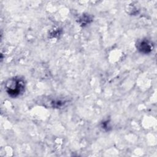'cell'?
<instances>
[{
	"label": "cell",
	"mask_w": 157,
	"mask_h": 157,
	"mask_svg": "<svg viewBox=\"0 0 157 157\" xmlns=\"http://www.w3.org/2000/svg\"><path fill=\"white\" fill-rule=\"evenodd\" d=\"M26 82L21 76H15L9 78L4 84V89L9 96L16 98L25 91Z\"/></svg>",
	"instance_id": "cell-1"
},
{
	"label": "cell",
	"mask_w": 157,
	"mask_h": 157,
	"mask_svg": "<svg viewBox=\"0 0 157 157\" xmlns=\"http://www.w3.org/2000/svg\"><path fill=\"white\" fill-rule=\"evenodd\" d=\"M137 50L141 53L148 54L153 50V43L147 39H141L137 41L136 44Z\"/></svg>",
	"instance_id": "cell-2"
}]
</instances>
